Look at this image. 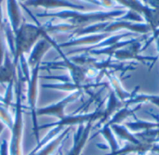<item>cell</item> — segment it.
Masks as SVG:
<instances>
[{"label": "cell", "instance_id": "1", "mask_svg": "<svg viewBox=\"0 0 159 155\" xmlns=\"http://www.w3.org/2000/svg\"><path fill=\"white\" fill-rule=\"evenodd\" d=\"M26 82L22 72L18 65L17 78L15 81L16 103L13 126L10 129V140L8 144L9 155H22V137H23V108H22V85Z\"/></svg>", "mask_w": 159, "mask_h": 155}, {"label": "cell", "instance_id": "2", "mask_svg": "<svg viewBox=\"0 0 159 155\" xmlns=\"http://www.w3.org/2000/svg\"><path fill=\"white\" fill-rule=\"evenodd\" d=\"M44 32L42 24H31L25 20L20 23L18 30L14 32V53L12 60L16 67H18L20 57L31 52L33 46L42 37Z\"/></svg>", "mask_w": 159, "mask_h": 155}, {"label": "cell", "instance_id": "3", "mask_svg": "<svg viewBox=\"0 0 159 155\" xmlns=\"http://www.w3.org/2000/svg\"><path fill=\"white\" fill-rule=\"evenodd\" d=\"M119 12H110V13H103V12H94V13H82L81 11L77 10H69L64 9L58 12H48L45 11L44 13L36 14L38 18H57L61 20H67L68 23L73 24L75 26L76 29L84 28L89 22L103 20L109 19L115 15H118Z\"/></svg>", "mask_w": 159, "mask_h": 155}, {"label": "cell", "instance_id": "4", "mask_svg": "<svg viewBox=\"0 0 159 155\" xmlns=\"http://www.w3.org/2000/svg\"><path fill=\"white\" fill-rule=\"evenodd\" d=\"M40 65H36L34 69L31 70V75L26 80L28 85V89H27L28 106L30 108L31 116L33 120V131L35 140L37 141V144L40 142L39 126L37 123V114H36V101H37V95H38V80H39Z\"/></svg>", "mask_w": 159, "mask_h": 155}, {"label": "cell", "instance_id": "5", "mask_svg": "<svg viewBox=\"0 0 159 155\" xmlns=\"http://www.w3.org/2000/svg\"><path fill=\"white\" fill-rule=\"evenodd\" d=\"M103 115V111L100 110V107L94 111L93 113H73L70 115H65L62 119L51 123V124H47L43 126H39V130L48 128V127H52L59 126L61 127H68V126H79V125H84L89 122H94L98 119H102Z\"/></svg>", "mask_w": 159, "mask_h": 155}, {"label": "cell", "instance_id": "6", "mask_svg": "<svg viewBox=\"0 0 159 155\" xmlns=\"http://www.w3.org/2000/svg\"><path fill=\"white\" fill-rule=\"evenodd\" d=\"M82 93H83L82 90L74 91L69 96L63 98L61 100H60L54 104L36 109V114H37V116H42V115L54 116V117L58 118L59 120H61L65 116L64 110H65L66 106L69 105L70 103L74 102L75 100H76L82 95Z\"/></svg>", "mask_w": 159, "mask_h": 155}, {"label": "cell", "instance_id": "7", "mask_svg": "<svg viewBox=\"0 0 159 155\" xmlns=\"http://www.w3.org/2000/svg\"><path fill=\"white\" fill-rule=\"evenodd\" d=\"M51 39L52 38L46 32H44L42 37L33 46L27 59V63L31 70L34 69L36 65L41 64L44 55L52 47Z\"/></svg>", "mask_w": 159, "mask_h": 155}, {"label": "cell", "instance_id": "8", "mask_svg": "<svg viewBox=\"0 0 159 155\" xmlns=\"http://www.w3.org/2000/svg\"><path fill=\"white\" fill-rule=\"evenodd\" d=\"M25 7H42L47 9L52 8H65L69 10H77L84 11L86 7L84 6L75 5L67 0H27L23 2Z\"/></svg>", "mask_w": 159, "mask_h": 155}, {"label": "cell", "instance_id": "9", "mask_svg": "<svg viewBox=\"0 0 159 155\" xmlns=\"http://www.w3.org/2000/svg\"><path fill=\"white\" fill-rule=\"evenodd\" d=\"M92 129V122L79 125L74 135V142L71 150L66 155H81V153L89 140L90 131Z\"/></svg>", "mask_w": 159, "mask_h": 155}, {"label": "cell", "instance_id": "10", "mask_svg": "<svg viewBox=\"0 0 159 155\" xmlns=\"http://www.w3.org/2000/svg\"><path fill=\"white\" fill-rule=\"evenodd\" d=\"M17 78V67L13 63V60L7 48L4 60L0 66V84H9L15 82Z\"/></svg>", "mask_w": 159, "mask_h": 155}, {"label": "cell", "instance_id": "11", "mask_svg": "<svg viewBox=\"0 0 159 155\" xmlns=\"http://www.w3.org/2000/svg\"><path fill=\"white\" fill-rule=\"evenodd\" d=\"M71 129H72V126L65 127V128L61 131V133H60L56 138H54L52 140H50L49 142H48L46 145H44L43 147H41L40 149H38V150L35 151L34 153H31L29 155L54 154V153L58 150V148H60V146H61L62 143L65 141V140L68 138Z\"/></svg>", "mask_w": 159, "mask_h": 155}, {"label": "cell", "instance_id": "12", "mask_svg": "<svg viewBox=\"0 0 159 155\" xmlns=\"http://www.w3.org/2000/svg\"><path fill=\"white\" fill-rule=\"evenodd\" d=\"M7 11L10 27L14 33L22 22V16L18 0H7Z\"/></svg>", "mask_w": 159, "mask_h": 155}, {"label": "cell", "instance_id": "13", "mask_svg": "<svg viewBox=\"0 0 159 155\" xmlns=\"http://www.w3.org/2000/svg\"><path fill=\"white\" fill-rule=\"evenodd\" d=\"M125 103L123 101H121L116 95V93L114 92V90H111L109 95H108V101H107V106L106 109L103 111V115L102 118L101 119L100 123L98 124V126L100 125H103L106 124L110 119L112 114L118 111L120 108L124 107Z\"/></svg>", "mask_w": 159, "mask_h": 155}, {"label": "cell", "instance_id": "14", "mask_svg": "<svg viewBox=\"0 0 159 155\" xmlns=\"http://www.w3.org/2000/svg\"><path fill=\"white\" fill-rule=\"evenodd\" d=\"M105 75H106L107 78L109 79V82H110V84L112 85V86H113V88H114V92L116 93V95L117 96V98H118L121 101L125 102V101H127V100L132 99V98L136 95L135 93H136V91L139 89V87H136L135 91H133V92H127V91L124 89V87L121 86L120 81H119L116 76H114V75H112V74H110V73H105Z\"/></svg>", "mask_w": 159, "mask_h": 155}, {"label": "cell", "instance_id": "15", "mask_svg": "<svg viewBox=\"0 0 159 155\" xmlns=\"http://www.w3.org/2000/svg\"><path fill=\"white\" fill-rule=\"evenodd\" d=\"M105 36L106 34H93V35H88V36H79L68 42L58 44V46L61 48H62V47H69L73 46H80V45H92V44L99 43Z\"/></svg>", "mask_w": 159, "mask_h": 155}, {"label": "cell", "instance_id": "16", "mask_svg": "<svg viewBox=\"0 0 159 155\" xmlns=\"http://www.w3.org/2000/svg\"><path fill=\"white\" fill-rule=\"evenodd\" d=\"M98 85H88V86H77L73 82H64V83H55V84H43L42 87L50 88V89H57L61 91H76V90H83L84 88L97 86Z\"/></svg>", "mask_w": 159, "mask_h": 155}, {"label": "cell", "instance_id": "17", "mask_svg": "<svg viewBox=\"0 0 159 155\" xmlns=\"http://www.w3.org/2000/svg\"><path fill=\"white\" fill-rule=\"evenodd\" d=\"M142 107V104H140L138 107L134 108V109H129L128 106H125L123 107L122 109L118 110V112L105 124L109 126H111L112 125H118L120 122H122L124 119H126L127 117L129 116H131V115H134V113L136 111H138L140 108Z\"/></svg>", "mask_w": 159, "mask_h": 155}, {"label": "cell", "instance_id": "18", "mask_svg": "<svg viewBox=\"0 0 159 155\" xmlns=\"http://www.w3.org/2000/svg\"><path fill=\"white\" fill-rule=\"evenodd\" d=\"M111 128L112 130L117 135L119 136L121 139L123 140H129L130 141L132 144H141V142L129 133V131L125 127V126H119V125H112L111 126Z\"/></svg>", "mask_w": 159, "mask_h": 155}, {"label": "cell", "instance_id": "19", "mask_svg": "<svg viewBox=\"0 0 159 155\" xmlns=\"http://www.w3.org/2000/svg\"><path fill=\"white\" fill-rule=\"evenodd\" d=\"M99 133L102 134L103 136V138L107 140V142L109 143V146H110V148L112 150V153H115L117 150H119V146H118V144L116 142V138L114 136L113 130L109 126L104 125L103 127L100 130Z\"/></svg>", "mask_w": 159, "mask_h": 155}, {"label": "cell", "instance_id": "20", "mask_svg": "<svg viewBox=\"0 0 159 155\" xmlns=\"http://www.w3.org/2000/svg\"><path fill=\"white\" fill-rule=\"evenodd\" d=\"M0 122L5 126V127L7 126L9 130L11 129L14 122V116L11 115L8 108L6 107L4 104L0 105Z\"/></svg>", "mask_w": 159, "mask_h": 155}, {"label": "cell", "instance_id": "21", "mask_svg": "<svg viewBox=\"0 0 159 155\" xmlns=\"http://www.w3.org/2000/svg\"><path fill=\"white\" fill-rule=\"evenodd\" d=\"M39 78L42 79H48V80H56V81H61L62 83L64 82H73L72 78L70 76H67V74L64 75H43V76H39Z\"/></svg>", "mask_w": 159, "mask_h": 155}, {"label": "cell", "instance_id": "22", "mask_svg": "<svg viewBox=\"0 0 159 155\" xmlns=\"http://www.w3.org/2000/svg\"><path fill=\"white\" fill-rule=\"evenodd\" d=\"M3 35L1 33V31H0V66L2 65L3 63V60H4V57H5V53H6V50H7V47L5 46V41L3 39Z\"/></svg>", "mask_w": 159, "mask_h": 155}, {"label": "cell", "instance_id": "23", "mask_svg": "<svg viewBox=\"0 0 159 155\" xmlns=\"http://www.w3.org/2000/svg\"><path fill=\"white\" fill-rule=\"evenodd\" d=\"M0 155H9L8 143L6 140H2V142L0 144Z\"/></svg>", "mask_w": 159, "mask_h": 155}, {"label": "cell", "instance_id": "24", "mask_svg": "<svg viewBox=\"0 0 159 155\" xmlns=\"http://www.w3.org/2000/svg\"><path fill=\"white\" fill-rule=\"evenodd\" d=\"M3 0H0V31H2V27H3V20H2V7H1V4H2Z\"/></svg>", "mask_w": 159, "mask_h": 155}, {"label": "cell", "instance_id": "25", "mask_svg": "<svg viewBox=\"0 0 159 155\" xmlns=\"http://www.w3.org/2000/svg\"><path fill=\"white\" fill-rule=\"evenodd\" d=\"M84 1H88V2H89V3H92V4H94V5H102V3L101 2V1H98V0H84Z\"/></svg>", "mask_w": 159, "mask_h": 155}, {"label": "cell", "instance_id": "26", "mask_svg": "<svg viewBox=\"0 0 159 155\" xmlns=\"http://www.w3.org/2000/svg\"><path fill=\"white\" fill-rule=\"evenodd\" d=\"M4 128H5V126L0 122V135H1V133L3 132V130H4Z\"/></svg>", "mask_w": 159, "mask_h": 155}, {"label": "cell", "instance_id": "27", "mask_svg": "<svg viewBox=\"0 0 159 155\" xmlns=\"http://www.w3.org/2000/svg\"><path fill=\"white\" fill-rule=\"evenodd\" d=\"M0 102L4 104V96H2L1 94H0Z\"/></svg>", "mask_w": 159, "mask_h": 155}, {"label": "cell", "instance_id": "28", "mask_svg": "<svg viewBox=\"0 0 159 155\" xmlns=\"http://www.w3.org/2000/svg\"><path fill=\"white\" fill-rule=\"evenodd\" d=\"M1 104H3V103H1V102H0V105H1Z\"/></svg>", "mask_w": 159, "mask_h": 155}]
</instances>
